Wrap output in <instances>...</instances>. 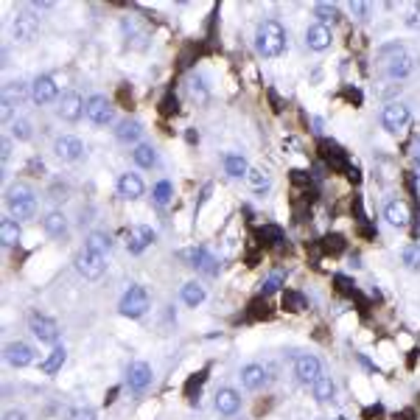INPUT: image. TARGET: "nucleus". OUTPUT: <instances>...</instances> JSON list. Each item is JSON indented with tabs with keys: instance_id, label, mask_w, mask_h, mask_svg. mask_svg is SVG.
<instances>
[{
	"instance_id": "79ce46f5",
	"label": "nucleus",
	"mask_w": 420,
	"mask_h": 420,
	"mask_svg": "<svg viewBox=\"0 0 420 420\" xmlns=\"http://www.w3.org/2000/svg\"><path fill=\"white\" fill-rule=\"evenodd\" d=\"M70 420H96V412L93 409H73Z\"/></svg>"
},
{
	"instance_id": "a878e982",
	"label": "nucleus",
	"mask_w": 420,
	"mask_h": 420,
	"mask_svg": "<svg viewBox=\"0 0 420 420\" xmlns=\"http://www.w3.org/2000/svg\"><path fill=\"white\" fill-rule=\"evenodd\" d=\"M224 171L230 176H247L250 174V166L241 155H224Z\"/></svg>"
},
{
	"instance_id": "4c0bfd02",
	"label": "nucleus",
	"mask_w": 420,
	"mask_h": 420,
	"mask_svg": "<svg viewBox=\"0 0 420 420\" xmlns=\"http://www.w3.org/2000/svg\"><path fill=\"white\" fill-rule=\"evenodd\" d=\"M12 135L17 140H28V137H31V124H28L25 118H17V121L12 124Z\"/></svg>"
},
{
	"instance_id": "f03ea898",
	"label": "nucleus",
	"mask_w": 420,
	"mask_h": 420,
	"mask_svg": "<svg viewBox=\"0 0 420 420\" xmlns=\"http://www.w3.org/2000/svg\"><path fill=\"white\" fill-rule=\"evenodd\" d=\"M6 205L12 219H31L37 213V196L28 185H12L6 191Z\"/></svg>"
},
{
	"instance_id": "9b49d317",
	"label": "nucleus",
	"mask_w": 420,
	"mask_h": 420,
	"mask_svg": "<svg viewBox=\"0 0 420 420\" xmlns=\"http://www.w3.org/2000/svg\"><path fill=\"white\" fill-rule=\"evenodd\" d=\"M53 152H56L59 160L73 163V160H79V157L84 155V146H81L79 137H73V135H62V137H59V140L53 143Z\"/></svg>"
},
{
	"instance_id": "e433bc0d",
	"label": "nucleus",
	"mask_w": 420,
	"mask_h": 420,
	"mask_svg": "<svg viewBox=\"0 0 420 420\" xmlns=\"http://www.w3.org/2000/svg\"><path fill=\"white\" fill-rule=\"evenodd\" d=\"M283 306L289 309V311H306L309 306H306V297L303 294H294V291H286L283 294Z\"/></svg>"
},
{
	"instance_id": "a19ab883",
	"label": "nucleus",
	"mask_w": 420,
	"mask_h": 420,
	"mask_svg": "<svg viewBox=\"0 0 420 420\" xmlns=\"http://www.w3.org/2000/svg\"><path fill=\"white\" fill-rule=\"evenodd\" d=\"M280 283H283V278H280V275H272V278L263 280V289H261V291H263V294H275V291L280 289Z\"/></svg>"
},
{
	"instance_id": "ea45409f",
	"label": "nucleus",
	"mask_w": 420,
	"mask_h": 420,
	"mask_svg": "<svg viewBox=\"0 0 420 420\" xmlns=\"http://www.w3.org/2000/svg\"><path fill=\"white\" fill-rule=\"evenodd\" d=\"M191 99L199 101V104H207V90L202 87V79H194L191 81Z\"/></svg>"
},
{
	"instance_id": "cd10ccee",
	"label": "nucleus",
	"mask_w": 420,
	"mask_h": 420,
	"mask_svg": "<svg viewBox=\"0 0 420 420\" xmlns=\"http://www.w3.org/2000/svg\"><path fill=\"white\" fill-rule=\"evenodd\" d=\"M65 358H68L65 347H59V345H56V347L51 350V356L45 358V362H42L40 367H42V373H48V376H51V373H56L59 367H62V365H65Z\"/></svg>"
},
{
	"instance_id": "f3484780",
	"label": "nucleus",
	"mask_w": 420,
	"mask_h": 420,
	"mask_svg": "<svg viewBox=\"0 0 420 420\" xmlns=\"http://www.w3.org/2000/svg\"><path fill=\"white\" fill-rule=\"evenodd\" d=\"M384 216L386 222L393 224V227H406L409 224V205L404 199H393V202H386L384 207Z\"/></svg>"
},
{
	"instance_id": "412c9836",
	"label": "nucleus",
	"mask_w": 420,
	"mask_h": 420,
	"mask_svg": "<svg viewBox=\"0 0 420 420\" xmlns=\"http://www.w3.org/2000/svg\"><path fill=\"white\" fill-rule=\"evenodd\" d=\"M191 261H194V266L199 269V272H205V275H219V261L210 255L207 250H194L191 252Z\"/></svg>"
},
{
	"instance_id": "0eeeda50",
	"label": "nucleus",
	"mask_w": 420,
	"mask_h": 420,
	"mask_svg": "<svg viewBox=\"0 0 420 420\" xmlns=\"http://www.w3.org/2000/svg\"><path fill=\"white\" fill-rule=\"evenodd\" d=\"M84 115H87L96 127H107V124L112 121V104H109V99H107V96H93V99H87Z\"/></svg>"
},
{
	"instance_id": "49530a36",
	"label": "nucleus",
	"mask_w": 420,
	"mask_h": 420,
	"mask_svg": "<svg viewBox=\"0 0 420 420\" xmlns=\"http://www.w3.org/2000/svg\"><path fill=\"white\" fill-rule=\"evenodd\" d=\"M3 420H28V417H25V412L12 409V412H6V415H3Z\"/></svg>"
},
{
	"instance_id": "a211bd4d",
	"label": "nucleus",
	"mask_w": 420,
	"mask_h": 420,
	"mask_svg": "<svg viewBox=\"0 0 420 420\" xmlns=\"http://www.w3.org/2000/svg\"><path fill=\"white\" fill-rule=\"evenodd\" d=\"M127 381H129V389H135V393H143V389L152 384V367H148L146 362H135L129 367Z\"/></svg>"
},
{
	"instance_id": "de8ad7c7",
	"label": "nucleus",
	"mask_w": 420,
	"mask_h": 420,
	"mask_svg": "<svg viewBox=\"0 0 420 420\" xmlns=\"http://www.w3.org/2000/svg\"><path fill=\"white\" fill-rule=\"evenodd\" d=\"M415 157H417V163H420V140L415 143Z\"/></svg>"
},
{
	"instance_id": "58836bf2",
	"label": "nucleus",
	"mask_w": 420,
	"mask_h": 420,
	"mask_svg": "<svg viewBox=\"0 0 420 420\" xmlns=\"http://www.w3.org/2000/svg\"><path fill=\"white\" fill-rule=\"evenodd\" d=\"M258 235L266 238V244H280L283 241V230L280 227H261Z\"/></svg>"
},
{
	"instance_id": "dca6fc26",
	"label": "nucleus",
	"mask_w": 420,
	"mask_h": 420,
	"mask_svg": "<svg viewBox=\"0 0 420 420\" xmlns=\"http://www.w3.org/2000/svg\"><path fill=\"white\" fill-rule=\"evenodd\" d=\"M37 34H40V20L34 14H20L14 20V37L17 40L31 42V40H37Z\"/></svg>"
},
{
	"instance_id": "4468645a",
	"label": "nucleus",
	"mask_w": 420,
	"mask_h": 420,
	"mask_svg": "<svg viewBox=\"0 0 420 420\" xmlns=\"http://www.w3.org/2000/svg\"><path fill=\"white\" fill-rule=\"evenodd\" d=\"M6 362L12 367H28L34 362V347L28 342H12L6 345Z\"/></svg>"
},
{
	"instance_id": "f257e3e1",
	"label": "nucleus",
	"mask_w": 420,
	"mask_h": 420,
	"mask_svg": "<svg viewBox=\"0 0 420 420\" xmlns=\"http://www.w3.org/2000/svg\"><path fill=\"white\" fill-rule=\"evenodd\" d=\"M258 51L269 59H275L286 51V31H283V25L278 20H263L258 25Z\"/></svg>"
},
{
	"instance_id": "1a4fd4ad",
	"label": "nucleus",
	"mask_w": 420,
	"mask_h": 420,
	"mask_svg": "<svg viewBox=\"0 0 420 420\" xmlns=\"http://www.w3.org/2000/svg\"><path fill=\"white\" fill-rule=\"evenodd\" d=\"M412 70H415V59L404 48H393V56L386 62V73L393 79H406Z\"/></svg>"
},
{
	"instance_id": "473e14b6",
	"label": "nucleus",
	"mask_w": 420,
	"mask_h": 420,
	"mask_svg": "<svg viewBox=\"0 0 420 420\" xmlns=\"http://www.w3.org/2000/svg\"><path fill=\"white\" fill-rule=\"evenodd\" d=\"M23 99H25V84H23V81H12V84H6V93H3V104L14 107V101L20 104Z\"/></svg>"
},
{
	"instance_id": "8fccbe9b",
	"label": "nucleus",
	"mask_w": 420,
	"mask_h": 420,
	"mask_svg": "<svg viewBox=\"0 0 420 420\" xmlns=\"http://www.w3.org/2000/svg\"><path fill=\"white\" fill-rule=\"evenodd\" d=\"M337 420H347V417H337Z\"/></svg>"
},
{
	"instance_id": "7c9ffc66",
	"label": "nucleus",
	"mask_w": 420,
	"mask_h": 420,
	"mask_svg": "<svg viewBox=\"0 0 420 420\" xmlns=\"http://www.w3.org/2000/svg\"><path fill=\"white\" fill-rule=\"evenodd\" d=\"M132 157H135V163L140 166V168H152L155 163H157V155H155V148L152 146H137L135 152H132Z\"/></svg>"
},
{
	"instance_id": "c03bdc74",
	"label": "nucleus",
	"mask_w": 420,
	"mask_h": 420,
	"mask_svg": "<svg viewBox=\"0 0 420 420\" xmlns=\"http://www.w3.org/2000/svg\"><path fill=\"white\" fill-rule=\"evenodd\" d=\"M350 12H353V14H358V20H367L370 6H367V3H350Z\"/></svg>"
},
{
	"instance_id": "09e8293b",
	"label": "nucleus",
	"mask_w": 420,
	"mask_h": 420,
	"mask_svg": "<svg viewBox=\"0 0 420 420\" xmlns=\"http://www.w3.org/2000/svg\"><path fill=\"white\" fill-rule=\"evenodd\" d=\"M417 179H420V163H417Z\"/></svg>"
},
{
	"instance_id": "72a5a7b5",
	"label": "nucleus",
	"mask_w": 420,
	"mask_h": 420,
	"mask_svg": "<svg viewBox=\"0 0 420 420\" xmlns=\"http://www.w3.org/2000/svg\"><path fill=\"white\" fill-rule=\"evenodd\" d=\"M401 258H404L406 269H412V272H420V244H409V247H404Z\"/></svg>"
},
{
	"instance_id": "ddd939ff",
	"label": "nucleus",
	"mask_w": 420,
	"mask_h": 420,
	"mask_svg": "<svg viewBox=\"0 0 420 420\" xmlns=\"http://www.w3.org/2000/svg\"><path fill=\"white\" fill-rule=\"evenodd\" d=\"M56 96H59V87H56V81L51 76H37L31 81V99L37 104H51Z\"/></svg>"
},
{
	"instance_id": "6e6552de",
	"label": "nucleus",
	"mask_w": 420,
	"mask_h": 420,
	"mask_svg": "<svg viewBox=\"0 0 420 420\" xmlns=\"http://www.w3.org/2000/svg\"><path fill=\"white\" fill-rule=\"evenodd\" d=\"M28 325H31V331H34V337L40 342H45V345H56L59 342V325L53 319L42 317V314H31Z\"/></svg>"
},
{
	"instance_id": "f8f14e48",
	"label": "nucleus",
	"mask_w": 420,
	"mask_h": 420,
	"mask_svg": "<svg viewBox=\"0 0 420 420\" xmlns=\"http://www.w3.org/2000/svg\"><path fill=\"white\" fill-rule=\"evenodd\" d=\"M294 373H297L300 381L314 384V381L319 378V358L311 356V353H300V356H294Z\"/></svg>"
},
{
	"instance_id": "4be33fe9",
	"label": "nucleus",
	"mask_w": 420,
	"mask_h": 420,
	"mask_svg": "<svg viewBox=\"0 0 420 420\" xmlns=\"http://www.w3.org/2000/svg\"><path fill=\"white\" fill-rule=\"evenodd\" d=\"M241 384H244L247 389H261V386L266 384V370H263L261 365H247V367H241Z\"/></svg>"
},
{
	"instance_id": "9d476101",
	"label": "nucleus",
	"mask_w": 420,
	"mask_h": 420,
	"mask_svg": "<svg viewBox=\"0 0 420 420\" xmlns=\"http://www.w3.org/2000/svg\"><path fill=\"white\" fill-rule=\"evenodd\" d=\"M84 99L79 93H62V99H59V118H65V121H79V118L84 115Z\"/></svg>"
},
{
	"instance_id": "393cba45",
	"label": "nucleus",
	"mask_w": 420,
	"mask_h": 420,
	"mask_svg": "<svg viewBox=\"0 0 420 420\" xmlns=\"http://www.w3.org/2000/svg\"><path fill=\"white\" fill-rule=\"evenodd\" d=\"M109 247H112V241H109L107 233H90V235H87V244H84V250L96 252V255H107Z\"/></svg>"
},
{
	"instance_id": "20e7f679",
	"label": "nucleus",
	"mask_w": 420,
	"mask_h": 420,
	"mask_svg": "<svg viewBox=\"0 0 420 420\" xmlns=\"http://www.w3.org/2000/svg\"><path fill=\"white\" fill-rule=\"evenodd\" d=\"M409 107L406 104H401V101H395V104H386L384 107V112H381V127L386 129V132H393V135H398V132H404L406 127H409Z\"/></svg>"
},
{
	"instance_id": "c756f323",
	"label": "nucleus",
	"mask_w": 420,
	"mask_h": 420,
	"mask_svg": "<svg viewBox=\"0 0 420 420\" xmlns=\"http://www.w3.org/2000/svg\"><path fill=\"white\" fill-rule=\"evenodd\" d=\"M118 140H124V143H135L140 135H143V127L137 121H124L121 127H118Z\"/></svg>"
},
{
	"instance_id": "423d86ee",
	"label": "nucleus",
	"mask_w": 420,
	"mask_h": 420,
	"mask_svg": "<svg viewBox=\"0 0 420 420\" xmlns=\"http://www.w3.org/2000/svg\"><path fill=\"white\" fill-rule=\"evenodd\" d=\"M76 269H79V275H84L87 280H99L104 275L107 263H104V255H96V252L84 250V252L76 255Z\"/></svg>"
},
{
	"instance_id": "39448f33",
	"label": "nucleus",
	"mask_w": 420,
	"mask_h": 420,
	"mask_svg": "<svg viewBox=\"0 0 420 420\" xmlns=\"http://www.w3.org/2000/svg\"><path fill=\"white\" fill-rule=\"evenodd\" d=\"M155 238H157V233H155L152 227H146V224H132V227L127 230V250H129L132 255H140L146 247L155 244Z\"/></svg>"
},
{
	"instance_id": "7ed1b4c3",
	"label": "nucleus",
	"mask_w": 420,
	"mask_h": 420,
	"mask_svg": "<svg viewBox=\"0 0 420 420\" xmlns=\"http://www.w3.org/2000/svg\"><path fill=\"white\" fill-rule=\"evenodd\" d=\"M118 311L129 319H137L148 311V291L143 286H129V291L121 297V303H118Z\"/></svg>"
},
{
	"instance_id": "2eb2a0df",
	"label": "nucleus",
	"mask_w": 420,
	"mask_h": 420,
	"mask_svg": "<svg viewBox=\"0 0 420 420\" xmlns=\"http://www.w3.org/2000/svg\"><path fill=\"white\" fill-rule=\"evenodd\" d=\"M334 42V34H331V28L322 25V23H314L309 25V31H306V45L311 51H325V48H331Z\"/></svg>"
},
{
	"instance_id": "aec40b11",
	"label": "nucleus",
	"mask_w": 420,
	"mask_h": 420,
	"mask_svg": "<svg viewBox=\"0 0 420 420\" xmlns=\"http://www.w3.org/2000/svg\"><path fill=\"white\" fill-rule=\"evenodd\" d=\"M143 191H146V185L137 174H121V179H118V194L124 199H137V196H143Z\"/></svg>"
},
{
	"instance_id": "a18cd8bd",
	"label": "nucleus",
	"mask_w": 420,
	"mask_h": 420,
	"mask_svg": "<svg viewBox=\"0 0 420 420\" xmlns=\"http://www.w3.org/2000/svg\"><path fill=\"white\" fill-rule=\"evenodd\" d=\"M0 155H3V160H9V155H12V140L9 137H3V143H0Z\"/></svg>"
},
{
	"instance_id": "f704fd0d",
	"label": "nucleus",
	"mask_w": 420,
	"mask_h": 420,
	"mask_svg": "<svg viewBox=\"0 0 420 420\" xmlns=\"http://www.w3.org/2000/svg\"><path fill=\"white\" fill-rule=\"evenodd\" d=\"M171 194H174V188H171V183H168V179H163V183H157V185H155V191H152V196H155V202H157L160 207H166V205L171 202Z\"/></svg>"
},
{
	"instance_id": "5701e85b",
	"label": "nucleus",
	"mask_w": 420,
	"mask_h": 420,
	"mask_svg": "<svg viewBox=\"0 0 420 420\" xmlns=\"http://www.w3.org/2000/svg\"><path fill=\"white\" fill-rule=\"evenodd\" d=\"M42 227H45V233H48V235H53V238H62V235L68 233V219H65V213H59V210H53V213H48V216L42 219Z\"/></svg>"
},
{
	"instance_id": "2f4dec72",
	"label": "nucleus",
	"mask_w": 420,
	"mask_h": 420,
	"mask_svg": "<svg viewBox=\"0 0 420 420\" xmlns=\"http://www.w3.org/2000/svg\"><path fill=\"white\" fill-rule=\"evenodd\" d=\"M202 300H205V289H202L199 283H185V286H183V303H185V306L196 309Z\"/></svg>"
},
{
	"instance_id": "c85d7f7f",
	"label": "nucleus",
	"mask_w": 420,
	"mask_h": 420,
	"mask_svg": "<svg viewBox=\"0 0 420 420\" xmlns=\"http://www.w3.org/2000/svg\"><path fill=\"white\" fill-rule=\"evenodd\" d=\"M314 17H317L322 25L337 23V20H339V6H337V3H317V6H314Z\"/></svg>"
},
{
	"instance_id": "c9c22d12",
	"label": "nucleus",
	"mask_w": 420,
	"mask_h": 420,
	"mask_svg": "<svg viewBox=\"0 0 420 420\" xmlns=\"http://www.w3.org/2000/svg\"><path fill=\"white\" fill-rule=\"evenodd\" d=\"M247 179H250L252 191H266V188H269V176H266V171H261V168H250Z\"/></svg>"
},
{
	"instance_id": "37998d69",
	"label": "nucleus",
	"mask_w": 420,
	"mask_h": 420,
	"mask_svg": "<svg viewBox=\"0 0 420 420\" xmlns=\"http://www.w3.org/2000/svg\"><path fill=\"white\" fill-rule=\"evenodd\" d=\"M417 14H420V6H417V3H409V12H406V25H412V28H415V25L420 23V20H417Z\"/></svg>"
},
{
	"instance_id": "6ab92c4d",
	"label": "nucleus",
	"mask_w": 420,
	"mask_h": 420,
	"mask_svg": "<svg viewBox=\"0 0 420 420\" xmlns=\"http://www.w3.org/2000/svg\"><path fill=\"white\" fill-rule=\"evenodd\" d=\"M238 406H241V398H238V393L233 386H222L216 393V412L219 415H235Z\"/></svg>"
},
{
	"instance_id": "bb28decb",
	"label": "nucleus",
	"mask_w": 420,
	"mask_h": 420,
	"mask_svg": "<svg viewBox=\"0 0 420 420\" xmlns=\"http://www.w3.org/2000/svg\"><path fill=\"white\" fill-rule=\"evenodd\" d=\"M334 393H337V386H334L331 376H319V378L314 381V398H317V401H331Z\"/></svg>"
},
{
	"instance_id": "b1692460",
	"label": "nucleus",
	"mask_w": 420,
	"mask_h": 420,
	"mask_svg": "<svg viewBox=\"0 0 420 420\" xmlns=\"http://www.w3.org/2000/svg\"><path fill=\"white\" fill-rule=\"evenodd\" d=\"M0 241H3V247H17V241H20L17 219H3L0 222Z\"/></svg>"
}]
</instances>
